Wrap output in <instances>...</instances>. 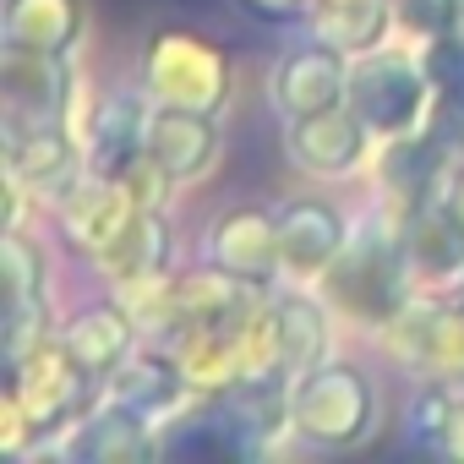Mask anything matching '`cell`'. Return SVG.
Instances as JSON below:
<instances>
[{"label": "cell", "mask_w": 464, "mask_h": 464, "mask_svg": "<svg viewBox=\"0 0 464 464\" xmlns=\"http://www.w3.org/2000/svg\"><path fill=\"white\" fill-rule=\"evenodd\" d=\"M372 420V393L361 382V372L350 366H334V372H317L306 377L301 399H295V426L323 437V442H350L361 437Z\"/></svg>", "instance_id": "1"}, {"label": "cell", "mask_w": 464, "mask_h": 464, "mask_svg": "<svg viewBox=\"0 0 464 464\" xmlns=\"http://www.w3.org/2000/svg\"><path fill=\"white\" fill-rule=\"evenodd\" d=\"M153 82L169 93V104L208 110L213 99H224V61L191 34H164L153 44Z\"/></svg>", "instance_id": "2"}, {"label": "cell", "mask_w": 464, "mask_h": 464, "mask_svg": "<svg viewBox=\"0 0 464 464\" xmlns=\"http://www.w3.org/2000/svg\"><path fill=\"white\" fill-rule=\"evenodd\" d=\"M148 153H153L175 180L202 175L208 159H213V121H208L202 110H191V104H169L164 115L148 121Z\"/></svg>", "instance_id": "3"}, {"label": "cell", "mask_w": 464, "mask_h": 464, "mask_svg": "<svg viewBox=\"0 0 464 464\" xmlns=\"http://www.w3.org/2000/svg\"><path fill=\"white\" fill-rule=\"evenodd\" d=\"M344 246V224L328 202H295L285 218H279V257L301 274H317L339 257Z\"/></svg>", "instance_id": "4"}, {"label": "cell", "mask_w": 464, "mask_h": 464, "mask_svg": "<svg viewBox=\"0 0 464 464\" xmlns=\"http://www.w3.org/2000/svg\"><path fill=\"white\" fill-rule=\"evenodd\" d=\"M290 148L306 169H350L361 159V126L350 110L328 104L317 115H295V131H290Z\"/></svg>", "instance_id": "5"}, {"label": "cell", "mask_w": 464, "mask_h": 464, "mask_svg": "<svg viewBox=\"0 0 464 464\" xmlns=\"http://www.w3.org/2000/svg\"><path fill=\"white\" fill-rule=\"evenodd\" d=\"M213 246H218V268L241 279H263L279 257V224H268L257 208H236L213 229Z\"/></svg>", "instance_id": "6"}, {"label": "cell", "mask_w": 464, "mask_h": 464, "mask_svg": "<svg viewBox=\"0 0 464 464\" xmlns=\"http://www.w3.org/2000/svg\"><path fill=\"white\" fill-rule=\"evenodd\" d=\"M334 295L361 317H388L399 306V268L377 246H355L344 268H334Z\"/></svg>", "instance_id": "7"}, {"label": "cell", "mask_w": 464, "mask_h": 464, "mask_svg": "<svg viewBox=\"0 0 464 464\" xmlns=\"http://www.w3.org/2000/svg\"><path fill=\"white\" fill-rule=\"evenodd\" d=\"M344 99V66L334 50H301L279 72V104L290 115H317Z\"/></svg>", "instance_id": "8"}, {"label": "cell", "mask_w": 464, "mask_h": 464, "mask_svg": "<svg viewBox=\"0 0 464 464\" xmlns=\"http://www.w3.org/2000/svg\"><path fill=\"white\" fill-rule=\"evenodd\" d=\"M355 110L382 126V131H399L410 126V115L420 110V82L399 66V61H377L355 77Z\"/></svg>", "instance_id": "9"}, {"label": "cell", "mask_w": 464, "mask_h": 464, "mask_svg": "<svg viewBox=\"0 0 464 464\" xmlns=\"http://www.w3.org/2000/svg\"><path fill=\"white\" fill-rule=\"evenodd\" d=\"M126 339H131L126 317H121L115 306H93L88 317H77V323L66 328L61 350L82 366V377H99V372H110V366L126 355Z\"/></svg>", "instance_id": "10"}, {"label": "cell", "mask_w": 464, "mask_h": 464, "mask_svg": "<svg viewBox=\"0 0 464 464\" xmlns=\"http://www.w3.org/2000/svg\"><path fill=\"white\" fill-rule=\"evenodd\" d=\"M274 334H279V355H285V377H306L328 344V328H323V312L301 295L279 301L274 306Z\"/></svg>", "instance_id": "11"}, {"label": "cell", "mask_w": 464, "mask_h": 464, "mask_svg": "<svg viewBox=\"0 0 464 464\" xmlns=\"http://www.w3.org/2000/svg\"><path fill=\"white\" fill-rule=\"evenodd\" d=\"M6 23H12V44L50 50L55 55L77 34V0H12Z\"/></svg>", "instance_id": "12"}, {"label": "cell", "mask_w": 464, "mask_h": 464, "mask_svg": "<svg viewBox=\"0 0 464 464\" xmlns=\"http://www.w3.org/2000/svg\"><path fill=\"white\" fill-rule=\"evenodd\" d=\"M317 28L339 50H372L388 28V0H317Z\"/></svg>", "instance_id": "13"}, {"label": "cell", "mask_w": 464, "mask_h": 464, "mask_svg": "<svg viewBox=\"0 0 464 464\" xmlns=\"http://www.w3.org/2000/svg\"><path fill=\"white\" fill-rule=\"evenodd\" d=\"M241 274H186L175 290H169V312L175 317H186V323H197V328H208V323H218L229 306L241 301V285H236Z\"/></svg>", "instance_id": "14"}, {"label": "cell", "mask_w": 464, "mask_h": 464, "mask_svg": "<svg viewBox=\"0 0 464 464\" xmlns=\"http://www.w3.org/2000/svg\"><path fill=\"white\" fill-rule=\"evenodd\" d=\"M6 93L17 104H28L34 115H44L61 93V72H55V55L50 50H28V44H12L6 55Z\"/></svg>", "instance_id": "15"}, {"label": "cell", "mask_w": 464, "mask_h": 464, "mask_svg": "<svg viewBox=\"0 0 464 464\" xmlns=\"http://www.w3.org/2000/svg\"><path fill=\"white\" fill-rule=\"evenodd\" d=\"M137 126H142V104L137 99H110L93 115V153L104 164V175L126 169L137 159Z\"/></svg>", "instance_id": "16"}, {"label": "cell", "mask_w": 464, "mask_h": 464, "mask_svg": "<svg viewBox=\"0 0 464 464\" xmlns=\"http://www.w3.org/2000/svg\"><path fill=\"white\" fill-rule=\"evenodd\" d=\"M410 246H415V257L426 268L448 274V268L464 263V224L453 218V208H431V213H420L410 224Z\"/></svg>", "instance_id": "17"}, {"label": "cell", "mask_w": 464, "mask_h": 464, "mask_svg": "<svg viewBox=\"0 0 464 464\" xmlns=\"http://www.w3.org/2000/svg\"><path fill=\"white\" fill-rule=\"evenodd\" d=\"M110 263H115L121 279H142V274H153V268L164 263V218H159L153 208H137V218H131L126 236L115 241Z\"/></svg>", "instance_id": "18"}, {"label": "cell", "mask_w": 464, "mask_h": 464, "mask_svg": "<svg viewBox=\"0 0 464 464\" xmlns=\"http://www.w3.org/2000/svg\"><path fill=\"white\" fill-rule=\"evenodd\" d=\"M12 164H17L23 175H34V180H61V175L72 169V148H66V137H61L55 126L39 121L28 137L12 131Z\"/></svg>", "instance_id": "19"}, {"label": "cell", "mask_w": 464, "mask_h": 464, "mask_svg": "<svg viewBox=\"0 0 464 464\" xmlns=\"http://www.w3.org/2000/svg\"><path fill=\"white\" fill-rule=\"evenodd\" d=\"M175 366L169 361H159V355H137L131 366H121V377H115V393H121V404H131V410H148V404H164L169 393H175Z\"/></svg>", "instance_id": "20"}, {"label": "cell", "mask_w": 464, "mask_h": 464, "mask_svg": "<svg viewBox=\"0 0 464 464\" xmlns=\"http://www.w3.org/2000/svg\"><path fill=\"white\" fill-rule=\"evenodd\" d=\"M82 459H131V453H148V437H142V420L137 410L131 415H99L82 442H77Z\"/></svg>", "instance_id": "21"}, {"label": "cell", "mask_w": 464, "mask_h": 464, "mask_svg": "<svg viewBox=\"0 0 464 464\" xmlns=\"http://www.w3.org/2000/svg\"><path fill=\"white\" fill-rule=\"evenodd\" d=\"M6 285H12V301H39V285H44V263L17 236L6 241Z\"/></svg>", "instance_id": "22"}, {"label": "cell", "mask_w": 464, "mask_h": 464, "mask_svg": "<svg viewBox=\"0 0 464 464\" xmlns=\"http://www.w3.org/2000/svg\"><path fill=\"white\" fill-rule=\"evenodd\" d=\"M426 355L437 366H464V312H448L426 328Z\"/></svg>", "instance_id": "23"}, {"label": "cell", "mask_w": 464, "mask_h": 464, "mask_svg": "<svg viewBox=\"0 0 464 464\" xmlns=\"http://www.w3.org/2000/svg\"><path fill=\"white\" fill-rule=\"evenodd\" d=\"M404 23H415L420 34H453V17H459V0H399Z\"/></svg>", "instance_id": "24"}, {"label": "cell", "mask_w": 464, "mask_h": 464, "mask_svg": "<svg viewBox=\"0 0 464 464\" xmlns=\"http://www.w3.org/2000/svg\"><path fill=\"white\" fill-rule=\"evenodd\" d=\"M252 6H263L268 17H285V12H295V6H306V0H252Z\"/></svg>", "instance_id": "25"}, {"label": "cell", "mask_w": 464, "mask_h": 464, "mask_svg": "<svg viewBox=\"0 0 464 464\" xmlns=\"http://www.w3.org/2000/svg\"><path fill=\"white\" fill-rule=\"evenodd\" d=\"M448 208H453V218H459V224H464V175H459V180H453V191H448Z\"/></svg>", "instance_id": "26"}]
</instances>
